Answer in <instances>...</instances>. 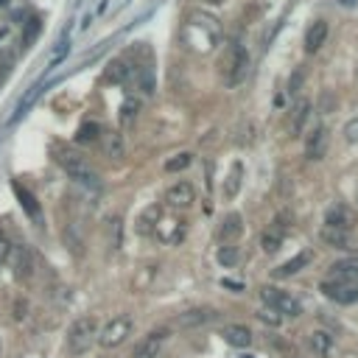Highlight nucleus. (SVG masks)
<instances>
[{"label": "nucleus", "instance_id": "nucleus-35", "mask_svg": "<svg viewBox=\"0 0 358 358\" xmlns=\"http://www.w3.org/2000/svg\"><path fill=\"white\" fill-rule=\"evenodd\" d=\"M260 322H266V325H272V327H277V325H283V316L274 311V308H260L258 313H255Z\"/></svg>", "mask_w": 358, "mask_h": 358}, {"label": "nucleus", "instance_id": "nucleus-24", "mask_svg": "<svg viewBox=\"0 0 358 358\" xmlns=\"http://www.w3.org/2000/svg\"><path fill=\"white\" fill-rule=\"evenodd\" d=\"M233 347H249L252 344V330L247 327V325H230V327H224V333H221Z\"/></svg>", "mask_w": 358, "mask_h": 358}, {"label": "nucleus", "instance_id": "nucleus-42", "mask_svg": "<svg viewBox=\"0 0 358 358\" xmlns=\"http://www.w3.org/2000/svg\"><path fill=\"white\" fill-rule=\"evenodd\" d=\"M15 319H26V302H23V299L17 302V313H15Z\"/></svg>", "mask_w": 358, "mask_h": 358}, {"label": "nucleus", "instance_id": "nucleus-40", "mask_svg": "<svg viewBox=\"0 0 358 358\" xmlns=\"http://www.w3.org/2000/svg\"><path fill=\"white\" fill-rule=\"evenodd\" d=\"M252 129H255V126L247 120V123L241 126V137H238V143H249V140H252Z\"/></svg>", "mask_w": 358, "mask_h": 358}, {"label": "nucleus", "instance_id": "nucleus-11", "mask_svg": "<svg viewBox=\"0 0 358 358\" xmlns=\"http://www.w3.org/2000/svg\"><path fill=\"white\" fill-rule=\"evenodd\" d=\"M194 199H196V191H194L191 182H173V185L165 191V202H168L173 210H185V208H191Z\"/></svg>", "mask_w": 358, "mask_h": 358}, {"label": "nucleus", "instance_id": "nucleus-37", "mask_svg": "<svg viewBox=\"0 0 358 358\" xmlns=\"http://www.w3.org/2000/svg\"><path fill=\"white\" fill-rule=\"evenodd\" d=\"M344 140L347 143H358V118H352V120L344 123Z\"/></svg>", "mask_w": 358, "mask_h": 358}, {"label": "nucleus", "instance_id": "nucleus-38", "mask_svg": "<svg viewBox=\"0 0 358 358\" xmlns=\"http://www.w3.org/2000/svg\"><path fill=\"white\" fill-rule=\"evenodd\" d=\"M302 81H305V70H302V68H297V70H294V76H291V81H288V93H291V95H294V93H299V84H302Z\"/></svg>", "mask_w": 358, "mask_h": 358}, {"label": "nucleus", "instance_id": "nucleus-5", "mask_svg": "<svg viewBox=\"0 0 358 358\" xmlns=\"http://www.w3.org/2000/svg\"><path fill=\"white\" fill-rule=\"evenodd\" d=\"M132 327H134V322H132V316H115V319H109L104 327H101V333H98V341H101V347H118V344H123L129 336H132Z\"/></svg>", "mask_w": 358, "mask_h": 358}, {"label": "nucleus", "instance_id": "nucleus-23", "mask_svg": "<svg viewBox=\"0 0 358 358\" xmlns=\"http://www.w3.org/2000/svg\"><path fill=\"white\" fill-rule=\"evenodd\" d=\"M159 219H162L159 205H148V208L140 213V219H137V233H140V235H151L154 227L159 224Z\"/></svg>", "mask_w": 358, "mask_h": 358}, {"label": "nucleus", "instance_id": "nucleus-43", "mask_svg": "<svg viewBox=\"0 0 358 358\" xmlns=\"http://www.w3.org/2000/svg\"><path fill=\"white\" fill-rule=\"evenodd\" d=\"M224 286H227V288H235V291H241V288H244L241 283H233V280H224Z\"/></svg>", "mask_w": 358, "mask_h": 358}, {"label": "nucleus", "instance_id": "nucleus-39", "mask_svg": "<svg viewBox=\"0 0 358 358\" xmlns=\"http://www.w3.org/2000/svg\"><path fill=\"white\" fill-rule=\"evenodd\" d=\"M68 51H70V42H62V48H59V51L54 54V59H51V68H56V65H59V62L68 56Z\"/></svg>", "mask_w": 358, "mask_h": 358}, {"label": "nucleus", "instance_id": "nucleus-2", "mask_svg": "<svg viewBox=\"0 0 358 358\" xmlns=\"http://www.w3.org/2000/svg\"><path fill=\"white\" fill-rule=\"evenodd\" d=\"M219 70H221V79H224L227 87L241 84L249 73V51L241 42H230L221 62H219Z\"/></svg>", "mask_w": 358, "mask_h": 358}, {"label": "nucleus", "instance_id": "nucleus-44", "mask_svg": "<svg viewBox=\"0 0 358 358\" xmlns=\"http://www.w3.org/2000/svg\"><path fill=\"white\" fill-rule=\"evenodd\" d=\"M6 3H9V0H0V9H3V6H6Z\"/></svg>", "mask_w": 358, "mask_h": 358}, {"label": "nucleus", "instance_id": "nucleus-36", "mask_svg": "<svg viewBox=\"0 0 358 358\" xmlns=\"http://www.w3.org/2000/svg\"><path fill=\"white\" fill-rule=\"evenodd\" d=\"M140 87H143L146 95L154 93V73H151V68H143V70H140Z\"/></svg>", "mask_w": 358, "mask_h": 358}, {"label": "nucleus", "instance_id": "nucleus-18", "mask_svg": "<svg viewBox=\"0 0 358 358\" xmlns=\"http://www.w3.org/2000/svg\"><path fill=\"white\" fill-rule=\"evenodd\" d=\"M241 233H244V219L238 213H230V216H224V221L219 227V241L221 244H235L241 238Z\"/></svg>", "mask_w": 358, "mask_h": 358}, {"label": "nucleus", "instance_id": "nucleus-19", "mask_svg": "<svg viewBox=\"0 0 358 358\" xmlns=\"http://www.w3.org/2000/svg\"><path fill=\"white\" fill-rule=\"evenodd\" d=\"M311 260H313V252H311V249H302V252H297L291 260H286L283 266H277V269H274V277H277V280H286V277L297 274L299 269H305Z\"/></svg>", "mask_w": 358, "mask_h": 358}, {"label": "nucleus", "instance_id": "nucleus-30", "mask_svg": "<svg viewBox=\"0 0 358 358\" xmlns=\"http://www.w3.org/2000/svg\"><path fill=\"white\" fill-rule=\"evenodd\" d=\"M241 173H244V168H241V165H233V171H230V176H227V185H224V196H227V199L238 196V191H241Z\"/></svg>", "mask_w": 358, "mask_h": 358}, {"label": "nucleus", "instance_id": "nucleus-13", "mask_svg": "<svg viewBox=\"0 0 358 358\" xmlns=\"http://www.w3.org/2000/svg\"><path fill=\"white\" fill-rule=\"evenodd\" d=\"M165 341V330H151L146 338L137 341V347L132 350V358H157Z\"/></svg>", "mask_w": 358, "mask_h": 358}, {"label": "nucleus", "instance_id": "nucleus-20", "mask_svg": "<svg viewBox=\"0 0 358 358\" xmlns=\"http://www.w3.org/2000/svg\"><path fill=\"white\" fill-rule=\"evenodd\" d=\"M132 76H134V68H132L129 62H123V59L109 62L107 70H104V81H107V84H126Z\"/></svg>", "mask_w": 358, "mask_h": 358}, {"label": "nucleus", "instance_id": "nucleus-34", "mask_svg": "<svg viewBox=\"0 0 358 358\" xmlns=\"http://www.w3.org/2000/svg\"><path fill=\"white\" fill-rule=\"evenodd\" d=\"M40 31H42V20L40 17H31L26 23V31H23V45H31V40H37Z\"/></svg>", "mask_w": 358, "mask_h": 358}, {"label": "nucleus", "instance_id": "nucleus-31", "mask_svg": "<svg viewBox=\"0 0 358 358\" xmlns=\"http://www.w3.org/2000/svg\"><path fill=\"white\" fill-rule=\"evenodd\" d=\"M216 258H219V263H221V266H235V263H238V258H241V252H238V247H235V244H224V247H219Z\"/></svg>", "mask_w": 358, "mask_h": 358}, {"label": "nucleus", "instance_id": "nucleus-26", "mask_svg": "<svg viewBox=\"0 0 358 358\" xmlns=\"http://www.w3.org/2000/svg\"><path fill=\"white\" fill-rule=\"evenodd\" d=\"M140 109H143L140 98H134V95H126V98L120 101V109H118V118H120V123H123V126H132V123L137 120Z\"/></svg>", "mask_w": 358, "mask_h": 358}, {"label": "nucleus", "instance_id": "nucleus-28", "mask_svg": "<svg viewBox=\"0 0 358 358\" xmlns=\"http://www.w3.org/2000/svg\"><path fill=\"white\" fill-rule=\"evenodd\" d=\"M283 241H286V233H283L280 227H269V230H263V235H260V247H263L266 255H274V252L283 247Z\"/></svg>", "mask_w": 358, "mask_h": 358}, {"label": "nucleus", "instance_id": "nucleus-32", "mask_svg": "<svg viewBox=\"0 0 358 358\" xmlns=\"http://www.w3.org/2000/svg\"><path fill=\"white\" fill-rule=\"evenodd\" d=\"M98 134H101V126H98V123H84V126L76 132V143H93Z\"/></svg>", "mask_w": 358, "mask_h": 358}, {"label": "nucleus", "instance_id": "nucleus-45", "mask_svg": "<svg viewBox=\"0 0 358 358\" xmlns=\"http://www.w3.org/2000/svg\"><path fill=\"white\" fill-rule=\"evenodd\" d=\"M3 37H6V31H0V40H3Z\"/></svg>", "mask_w": 358, "mask_h": 358}, {"label": "nucleus", "instance_id": "nucleus-27", "mask_svg": "<svg viewBox=\"0 0 358 358\" xmlns=\"http://www.w3.org/2000/svg\"><path fill=\"white\" fill-rule=\"evenodd\" d=\"M308 118H311V101H308V98H302V101L294 107V112H291V134H294V137H299V134H302V129H305Z\"/></svg>", "mask_w": 358, "mask_h": 358}, {"label": "nucleus", "instance_id": "nucleus-10", "mask_svg": "<svg viewBox=\"0 0 358 358\" xmlns=\"http://www.w3.org/2000/svg\"><path fill=\"white\" fill-rule=\"evenodd\" d=\"M352 224H355V213L347 205L336 202L325 210V227L327 230H352Z\"/></svg>", "mask_w": 358, "mask_h": 358}, {"label": "nucleus", "instance_id": "nucleus-4", "mask_svg": "<svg viewBox=\"0 0 358 358\" xmlns=\"http://www.w3.org/2000/svg\"><path fill=\"white\" fill-rule=\"evenodd\" d=\"M260 299L266 302V308H274L283 319L302 313V305H299L288 291H280V288H274V286H263V288H260Z\"/></svg>", "mask_w": 358, "mask_h": 358}, {"label": "nucleus", "instance_id": "nucleus-6", "mask_svg": "<svg viewBox=\"0 0 358 358\" xmlns=\"http://www.w3.org/2000/svg\"><path fill=\"white\" fill-rule=\"evenodd\" d=\"M188 29L191 31H199V34H205V45H219L221 42V37H224V31H221V23L213 17V15H208V12H191V17H188Z\"/></svg>", "mask_w": 358, "mask_h": 358}, {"label": "nucleus", "instance_id": "nucleus-29", "mask_svg": "<svg viewBox=\"0 0 358 358\" xmlns=\"http://www.w3.org/2000/svg\"><path fill=\"white\" fill-rule=\"evenodd\" d=\"M191 162H194V154H191V151H179L176 157H171V159L165 162V171H168V173H179V171L191 168Z\"/></svg>", "mask_w": 358, "mask_h": 358}, {"label": "nucleus", "instance_id": "nucleus-15", "mask_svg": "<svg viewBox=\"0 0 358 358\" xmlns=\"http://www.w3.org/2000/svg\"><path fill=\"white\" fill-rule=\"evenodd\" d=\"M327 151V129L325 126H316L308 137H305V157L308 159H322Z\"/></svg>", "mask_w": 358, "mask_h": 358}, {"label": "nucleus", "instance_id": "nucleus-12", "mask_svg": "<svg viewBox=\"0 0 358 358\" xmlns=\"http://www.w3.org/2000/svg\"><path fill=\"white\" fill-rule=\"evenodd\" d=\"M101 151L109 159H123L126 157V137L120 132H115V129L101 132Z\"/></svg>", "mask_w": 358, "mask_h": 358}, {"label": "nucleus", "instance_id": "nucleus-41", "mask_svg": "<svg viewBox=\"0 0 358 358\" xmlns=\"http://www.w3.org/2000/svg\"><path fill=\"white\" fill-rule=\"evenodd\" d=\"M9 249H12V247H9V241H6L3 235H0V263H3V260L9 258Z\"/></svg>", "mask_w": 358, "mask_h": 358}, {"label": "nucleus", "instance_id": "nucleus-17", "mask_svg": "<svg viewBox=\"0 0 358 358\" xmlns=\"http://www.w3.org/2000/svg\"><path fill=\"white\" fill-rule=\"evenodd\" d=\"M322 241L325 244H330L333 249H355L358 247V241H355V235L350 233V230H327V227H322Z\"/></svg>", "mask_w": 358, "mask_h": 358}, {"label": "nucleus", "instance_id": "nucleus-33", "mask_svg": "<svg viewBox=\"0 0 358 358\" xmlns=\"http://www.w3.org/2000/svg\"><path fill=\"white\" fill-rule=\"evenodd\" d=\"M107 227H109V244H112V249H118V247H120V241H123V224H120V219H118V216H112Z\"/></svg>", "mask_w": 358, "mask_h": 358}, {"label": "nucleus", "instance_id": "nucleus-3", "mask_svg": "<svg viewBox=\"0 0 358 358\" xmlns=\"http://www.w3.org/2000/svg\"><path fill=\"white\" fill-rule=\"evenodd\" d=\"M98 333H101V327H98L95 316H79L68 330V350L73 355H84L98 341Z\"/></svg>", "mask_w": 358, "mask_h": 358}, {"label": "nucleus", "instance_id": "nucleus-21", "mask_svg": "<svg viewBox=\"0 0 358 358\" xmlns=\"http://www.w3.org/2000/svg\"><path fill=\"white\" fill-rule=\"evenodd\" d=\"M12 188H15V194H17V199H20V205H23V210L40 224L42 221V210H40V202H37V196L34 194H29L20 182H12Z\"/></svg>", "mask_w": 358, "mask_h": 358}, {"label": "nucleus", "instance_id": "nucleus-16", "mask_svg": "<svg viewBox=\"0 0 358 358\" xmlns=\"http://www.w3.org/2000/svg\"><path fill=\"white\" fill-rule=\"evenodd\" d=\"M327 34H330V26H327L325 20H313V23L308 26V31H305V51H308V54H316V51L325 45Z\"/></svg>", "mask_w": 358, "mask_h": 358}, {"label": "nucleus", "instance_id": "nucleus-14", "mask_svg": "<svg viewBox=\"0 0 358 358\" xmlns=\"http://www.w3.org/2000/svg\"><path fill=\"white\" fill-rule=\"evenodd\" d=\"M327 280H338V283H358V258L336 260V263L327 269Z\"/></svg>", "mask_w": 358, "mask_h": 358}, {"label": "nucleus", "instance_id": "nucleus-8", "mask_svg": "<svg viewBox=\"0 0 358 358\" xmlns=\"http://www.w3.org/2000/svg\"><path fill=\"white\" fill-rule=\"evenodd\" d=\"M322 294L338 305L358 302V283H338V280H322Z\"/></svg>", "mask_w": 358, "mask_h": 358}, {"label": "nucleus", "instance_id": "nucleus-1", "mask_svg": "<svg viewBox=\"0 0 358 358\" xmlns=\"http://www.w3.org/2000/svg\"><path fill=\"white\" fill-rule=\"evenodd\" d=\"M56 162L76 179L79 185H84V188H90V191H101V179H98L95 171L87 165V159H84L81 154H76L73 148L59 146V148H56Z\"/></svg>", "mask_w": 358, "mask_h": 358}, {"label": "nucleus", "instance_id": "nucleus-25", "mask_svg": "<svg viewBox=\"0 0 358 358\" xmlns=\"http://www.w3.org/2000/svg\"><path fill=\"white\" fill-rule=\"evenodd\" d=\"M308 347H311L313 355L325 358V355L333 350V336H330L327 330H313V333L308 336Z\"/></svg>", "mask_w": 358, "mask_h": 358}, {"label": "nucleus", "instance_id": "nucleus-22", "mask_svg": "<svg viewBox=\"0 0 358 358\" xmlns=\"http://www.w3.org/2000/svg\"><path fill=\"white\" fill-rule=\"evenodd\" d=\"M210 319H216V311H210V308H194V311H185L176 322H179V327H199V325H205Z\"/></svg>", "mask_w": 358, "mask_h": 358}, {"label": "nucleus", "instance_id": "nucleus-9", "mask_svg": "<svg viewBox=\"0 0 358 358\" xmlns=\"http://www.w3.org/2000/svg\"><path fill=\"white\" fill-rule=\"evenodd\" d=\"M154 235L168 244V247H176L179 241L185 238V221L182 219H159V224L154 227Z\"/></svg>", "mask_w": 358, "mask_h": 358}, {"label": "nucleus", "instance_id": "nucleus-7", "mask_svg": "<svg viewBox=\"0 0 358 358\" xmlns=\"http://www.w3.org/2000/svg\"><path fill=\"white\" fill-rule=\"evenodd\" d=\"M6 260L12 263V272H15L17 283H29L31 280V274H34V255H31L29 247H23V244L12 247Z\"/></svg>", "mask_w": 358, "mask_h": 358}]
</instances>
